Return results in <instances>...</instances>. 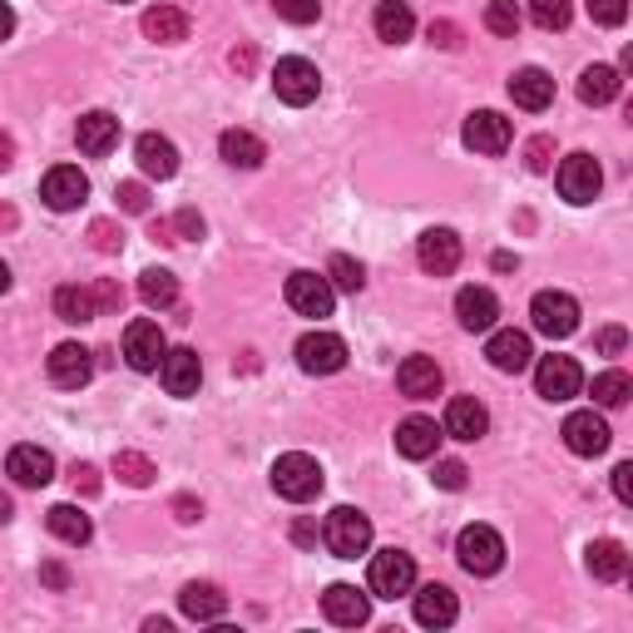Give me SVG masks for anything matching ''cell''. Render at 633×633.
Segmentation results:
<instances>
[{
    "mask_svg": "<svg viewBox=\"0 0 633 633\" xmlns=\"http://www.w3.org/2000/svg\"><path fill=\"white\" fill-rule=\"evenodd\" d=\"M273 490L282 495V500H292V504L316 500V495H322V465H316L312 455H302V451L277 455L273 460Z\"/></svg>",
    "mask_w": 633,
    "mask_h": 633,
    "instance_id": "cell-1",
    "label": "cell"
},
{
    "mask_svg": "<svg viewBox=\"0 0 633 633\" xmlns=\"http://www.w3.org/2000/svg\"><path fill=\"white\" fill-rule=\"evenodd\" d=\"M322 540L336 559H356V554L371 549V520L362 510H352V504H336L322 524Z\"/></svg>",
    "mask_w": 633,
    "mask_h": 633,
    "instance_id": "cell-2",
    "label": "cell"
},
{
    "mask_svg": "<svg viewBox=\"0 0 633 633\" xmlns=\"http://www.w3.org/2000/svg\"><path fill=\"white\" fill-rule=\"evenodd\" d=\"M455 554H460V569L465 574H500L504 564V540L490 530V524H465L460 540H455Z\"/></svg>",
    "mask_w": 633,
    "mask_h": 633,
    "instance_id": "cell-3",
    "label": "cell"
},
{
    "mask_svg": "<svg viewBox=\"0 0 633 633\" xmlns=\"http://www.w3.org/2000/svg\"><path fill=\"white\" fill-rule=\"evenodd\" d=\"M366 584H371L376 599H401V593L415 589V559H411L406 549H381V554H371Z\"/></svg>",
    "mask_w": 633,
    "mask_h": 633,
    "instance_id": "cell-4",
    "label": "cell"
},
{
    "mask_svg": "<svg viewBox=\"0 0 633 633\" xmlns=\"http://www.w3.org/2000/svg\"><path fill=\"white\" fill-rule=\"evenodd\" d=\"M273 89H277L282 104L302 109V104H312V99L322 95V75H316L312 59L287 55V59H277V69H273Z\"/></svg>",
    "mask_w": 633,
    "mask_h": 633,
    "instance_id": "cell-5",
    "label": "cell"
},
{
    "mask_svg": "<svg viewBox=\"0 0 633 633\" xmlns=\"http://www.w3.org/2000/svg\"><path fill=\"white\" fill-rule=\"evenodd\" d=\"M530 322H534V332H544V336H569L574 326H579V302H574L569 292H534V302H530Z\"/></svg>",
    "mask_w": 633,
    "mask_h": 633,
    "instance_id": "cell-6",
    "label": "cell"
},
{
    "mask_svg": "<svg viewBox=\"0 0 633 633\" xmlns=\"http://www.w3.org/2000/svg\"><path fill=\"white\" fill-rule=\"evenodd\" d=\"M336 287L326 282V273H292L287 277V307L297 316H332Z\"/></svg>",
    "mask_w": 633,
    "mask_h": 633,
    "instance_id": "cell-7",
    "label": "cell"
},
{
    "mask_svg": "<svg viewBox=\"0 0 633 633\" xmlns=\"http://www.w3.org/2000/svg\"><path fill=\"white\" fill-rule=\"evenodd\" d=\"M164 352H168V342H164V326L158 322L138 316V322L124 326V362L134 366V371H158Z\"/></svg>",
    "mask_w": 633,
    "mask_h": 633,
    "instance_id": "cell-8",
    "label": "cell"
},
{
    "mask_svg": "<svg viewBox=\"0 0 633 633\" xmlns=\"http://www.w3.org/2000/svg\"><path fill=\"white\" fill-rule=\"evenodd\" d=\"M297 366H302L307 376H332L346 366V342L336 332H307L302 342H297Z\"/></svg>",
    "mask_w": 633,
    "mask_h": 633,
    "instance_id": "cell-9",
    "label": "cell"
},
{
    "mask_svg": "<svg viewBox=\"0 0 633 633\" xmlns=\"http://www.w3.org/2000/svg\"><path fill=\"white\" fill-rule=\"evenodd\" d=\"M534 386H540L544 401H569V396L584 391V371L574 356H540L534 366Z\"/></svg>",
    "mask_w": 633,
    "mask_h": 633,
    "instance_id": "cell-10",
    "label": "cell"
},
{
    "mask_svg": "<svg viewBox=\"0 0 633 633\" xmlns=\"http://www.w3.org/2000/svg\"><path fill=\"white\" fill-rule=\"evenodd\" d=\"M603 188V168L593 154H569L559 164V193L569 198V203H593Z\"/></svg>",
    "mask_w": 633,
    "mask_h": 633,
    "instance_id": "cell-11",
    "label": "cell"
},
{
    "mask_svg": "<svg viewBox=\"0 0 633 633\" xmlns=\"http://www.w3.org/2000/svg\"><path fill=\"white\" fill-rule=\"evenodd\" d=\"M49 381L55 386H65V391H79V386L95 376V352L89 346H79V342H59L55 352H49Z\"/></svg>",
    "mask_w": 633,
    "mask_h": 633,
    "instance_id": "cell-12",
    "label": "cell"
},
{
    "mask_svg": "<svg viewBox=\"0 0 633 633\" xmlns=\"http://www.w3.org/2000/svg\"><path fill=\"white\" fill-rule=\"evenodd\" d=\"M609 421H603L599 411H569L564 415V445H569L574 455H603L609 451Z\"/></svg>",
    "mask_w": 633,
    "mask_h": 633,
    "instance_id": "cell-13",
    "label": "cell"
},
{
    "mask_svg": "<svg viewBox=\"0 0 633 633\" xmlns=\"http://www.w3.org/2000/svg\"><path fill=\"white\" fill-rule=\"evenodd\" d=\"M415 263H421L431 277H451L455 267H460V237H455L451 227H431V233H421V243H415Z\"/></svg>",
    "mask_w": 633,
    "mask_h": 633,
    "instance_id": "cell-14",
    "label": "cell"
},
{
    "mask_svg": "<svg viewBox=\"0 0 633 633\" xmlns=\"http://www.w3.org/2000/svg\"><path fill=\"white\" fill-rule=\"evenodd\" d=\"M40 198H45L55 213H69V208H79L89 198V178L79 174L75 164H59L45 174V184H40Z\"/></svg>",
    "mask_w": 633,
    "mask_h": 633,
    "instance_id": "cell-15",
    "label": "cell"
},
{
    "mask_svg": "<svg viewBox=\"0 0 633 633\" xmlns=\"http://www.w3.org/2000/svg\"><path fill=\"white\" fill-rule=\"evenodd\" d=\"M514 138L510 119L495 114V109H475L470 119H465V144L475 148V154H504Z\"/></svg>",
    "mask_w": 633,
    "mask_h": 633,
    "instance_id": "cell-16",
    "label": "cell"
},
{
    "mask_svg": "<svg viewBox=\"0 0 633 633\" xmlns=\"http://www.w3.org/2000/svg\"><path fill=\"white\" fill-rule=\"evenodd\" d=\"M5 475L15 485H25V490H40V485L55 480V455L40 451V445H15L5 455Z\"/></svg>",
    "mask_w": 633,
    "mask_h": 633,
    "instance_id": "cell-17",
    "label": "cell"
},
{
    "mask_svg": "<svg viewBox=\"0 0 633 633\" xmlns=\"http://www.w3.org/2000/svg\"><path fill=\"white\" fill-rule=\"evenodd\" d=\"M158 376H164L168 396H193L198 381H203V362H198L193 346H174V352H164V362H158Z\"/></svg>",
    "mask_w": 633,
    "mask_h": 633,
    "instance_id": "cell-18",
    "label": "cell"
},
{
    "mask_svg": "<svg viewBox=\"0 0 633 633\" xmlns=\"http://www.w3.org/2000/svg\"><path fill=\"white\" fill-rule=\"evenodd\" d=\"M441 366H435V356H406L401 366H396V386H401V396H411V401H431V396H441Z\"/></svg>",
    "mask_w": 633,
    "mask_h": 633,
    "instance_id": "cell-19",
    "label": "cell"
},
{
    "mask_svg": "<svg viewBox=\"0 0 633 633\" xmlns=\"http://www.w3.org/2000/svg\"><path fill=\"white\" fill-rule=\"evenodd\" d=\"M485 431H490V411H485L475 396H455V401L445 406L441 435H451V441H480Z\"/></svg>",
    "mask_w": 633,
    "mask_h": 633,
    "instance_id": "cell-20",
    "label": "cell"
},
{
    "mask_svg": "<svg viewBox=\"0 0 633 633\" xmlns=\"http://www.w3.org/2000/svg\"><path fill=\"white\" fill-rule=\"evenodd\" d=\"M322 613L332 623H342V629H356V623L371 619V599H366L356 584H332V589L322 593Z\"/></svg>",
    "mask_w": 633,
    "mask_h": 633,
    "instance_id": "cell-21",
    "label": "cell"
},
{
    "mask_svg": "<svg viewBox=\"0 0 633 633\" xmlns=\"http://www.w3.org/2000/svg\"><path fill=\"white\" fill-rule=\"evenodd\" d=\"M455 316H460L465 332H490L495 316H500V297L490 287H460L455 292Z\"/></svg>",
    "mask_w": 633,
    "mask_h": 633,
    "instance_id": "cell-22",
    "label": "cell"
},
{
    "mask_svg": "<svg viewBox=\"0 0 633 633\" xmlns=\"http://www.w3.org/2000/svg\"><path fill=\"white\" fill-rule=\"evenodd\" d=\"M485 356H490L495 371H524V366L534 362V346L524 332H514V326H504V332H490V342H485Z\"/></svg>",
    "mask_w": 633,
    "mask_h": 633,
    "instance_id": "cell-23",
    "label": "cell"
},
{
    "mask_svg": "<svg viewBox=\"0 0 633 633\" xmlns=\"http://www.w3.org/2000/svg\"><path fill=\"white\" fill-rule=\"evenodd\" d=\"M435 445H441V425H435L431 415H406V421L396 425V451H401L406 460H431Z\"/></svg>",
    "mask_w": 633,
    "mask_h": 633,
    "instance_id": "cell-24",
    "label": "cell"
},
{
    "mask_svg": "<svg viewBox=\"0 0 633 633\" xmlns=\"http://www.w3.org/2000/svg\"><path fill=\"white\" fill-rule=\"evenodd\" d=\"M178 609H184V619H193V623H213L227 613V593L208 579H193V584H184V593H178Z\"/></svg>",
    "mask_w": 633,
    "mask_h": 633,
    "instance_id": "cell-25",
    "label": "cell"
},
{
    "mask_svg": "<svg viewBox=\"0 0 633 633\" xmlns=\"http://www.w3.org/2000/svg\"><path fill=\"white\" fill-rule=\"evenodd\" d=\"M510 99H514L520 109H530V114H540V109L554 104V79L544 75L540 65L514 69V75H510Z\"/></svg>",
    "mask_w": 633,
    "mask_h": 633,
    "instance_id": "cell-26",
    "label": "cell"
},
{
    "mask_svg": "<svg viewBox=\"0 0 633 633\" xmlns=\"http://www.w3.org/2000/svg\"><path fill=\"white\" fill-rule=\"evenodd\" d=\"M134 158H138V168H144L148 178H174L178 174V148H174V138H164V134H138Z\"/></svg>",
    "mask_w": 633,
    "mask_h": 633,
    "instance_id": "cell-27",
    "label": "cell"
},
{
    "mask_svg": "<svg viewBox=\"0 0 633 633\" xmlns=\"http://www.w3.org/2000/svg\"><path fill=\"white\" fill-rule=\"evenodd\" d=\"M455 613H460V603H455V593L445 584H421L415 589V623L445 629V623H455Z\"/></svg>",
    "mask_w": 633,
    "mask_h": 633,
    "instance_id": "cell-28",
    "label": "cell"
},
{
    "mask_svg": "<svg viewBox=\"0 0 633 633\" xmlns=\"http://www.w3.org/2000/svg\"><path fill=\"white\" fill-rule=\"evenodd\" d=\"M75 138H79V148L85 154H109V148L119 144V119L109 114V109H89L85 119H79V129H75Z\"/></svg>",
    "mask_w": 633,
    "mask_h": 633,
    "instance_id": "cell-29",
    "label": "cell"
},
{
    "mask_svg": "<svg viewBox=\"0 0 633 633\" xmlns=\"http://www.w3.org/2000/svg\"><path fill=\"white\" fill-rule=\"evenodd\" d=\"M584 564H589L593 579L603 584H619L623 574H629V549H623L619 540H593L589 549H584Z\"/></svg>",
    "mask_w": 633,
    "mask_h": 633,
    "instance_id": "cell-30",
    "label": "cell"
},
{
    "mask_svg": "<svg viewBox=\"0 0 633 633\" xmlns=\"http://www.w3.org/2000/svg\"><path fill=\"white\" fill-rule=\"evenodd\" d=\"M371 25H376V35H381L386 45H406V40H411V30H415V15H411V5H406V0H381V5H376V15H371Z\"/></svg>",
    "mask_w": 633,
    "mask_h": 633,
    "instance_id": "cell-31",
    "label": "cell"
},
{
    "mask_svg": "<svg viewBox=\"0 0 633 633\" xmlns=\"http://www.w3.org/2000/svg\"><path fill=\"white\" fill-rule=\"evenodd\" d=\"M144 35L154 40V45H178V40H188V15L178 5L144 10Z\"/></svg>",
    "mask_w": 633,
    "mask_h": 633,
    "instance_id": "cell-32",
    "label": "cell"
},
{
    "mask_svg": "<svg viewBox=\"0 0 633 633\" xmlns=\"http://www.w3.org/2000/svg\"><path fill=\"white\" fill-rule=\"evenodd\" d=\"M45 524H49V534L65 544H89V534H95V524H89V514L79 510V504H49Z\"/></svg>",
    "mask_w": 633,
    "mask_h": 633,
    "instance_id": "cell-33",
    "label": "cell"
},
{
    "mask_svg": "<svg viewBox=\"0 0 633 633\" xmlns=\"http://www.w3.org/2000/svg\"><path fill=\"white\" fill-rule=\"evenodd\" d=\"M218 154H223L233 168H257L267 158V144L257 134H247V129H227V134L218 138Z\"/></svg>",
    "mask_w": 633,
    "mask_h": 633,
    "instance_id": "cell-34",
    "label": "cell"
},
{
    "mask_svg": "<svg viewBox=\"0 0 633 633\" xmlns=\"http://www.w3.org/2000/svg\"><path fill=\"white\" fill-rule=\"evenodd\" d=\"M138 297H144V307L164 312V307L178 302V277L168 273V267H144V273H138Z\"/></svg>",
    "mask_w": 633,
    "mask_h": 633,
    "instance_id": "cell-35",
    "label": "cell"
},
{
    "mask_svg": "<svg viewBox=\"0 0 633 633\" xmlns=\"http://www.w3.org/2000/svg\"><path fill=\"white\" fill-rule=\"evenodd\" d=\"M619 69H609V65H589L579 75V99L584 104H613L619 99Z\"/></svg>",
    "mask_w": 633,
    "mask_h": 633,
    "instance_id": "cell-36",
    "label": "cell"
},
{
    "mask_svg": "<svg viewBox=\"0 0 633 633\" xmlns=\"http://www.w3.org/2000/svg\"><path fill=\"white\" fill-rule=\"evenodd\" d=\"M55 316L59 322H69V326H85V322H95V292H89V287H59L55 292Z\"/></svg>",
    "mask_w": 633,
    "mask_h": 633,
    "instance_id": "cell-37",
    "label": "cell"
},
{
    "mask_svg": "<svg viewBox=\"0 0 633 633\" xmlns=\"http://www.w3.org/2000/svg\"><path fill=\"white\" fill-rule=\"evenodd\" d=\"M114 475L124 485H134V490H144V485H154V460L148 455H138V451H114Z\"/></svg>",
    "mask_w": 633,
    "mask_h": 633,
    "instance_id": "cell-38",
    "label": "cell"
},
{
    "mask_svg": "<svg viewBox=\"0 0 633 633\" xmlns=\"http://www.w3.org/2000/svg\"><path fill=\"white\" fill-rule=\"evenodd\" d=\"M629 396H633L629 371H599V376H593V401H599V406H609V411H613V406H623Z\"/></svg>",
    "mask_w": 633,
    "mask_h": 633,
    "instance_id": "cell-39",
    "label": "cell"
},
{
    "mask_svg": "<svg viewBox=\"0 0 633 633\" xmlns=\"http://www.w3.org/2000/svg\"><path fill=\"white\" fill-rule=\"evenodd\" d=\"M326 282H332L336 292H362V287H366V273H362V263H356V257L336 253L332 263H326Z\"/></svg>",
    "mask_w": 633,
    "mask_h": 633,
    "instance_id": "cell-40",
    "label": "cell"
},
{
    "mask_svg": "<svg viewBox=\"0 0 633 633\" xmlns=\"http://www.w3.org/2000/svg\"><path fill=\"white\" fill-rule=\"evenodd\" d=\"M569 15H574L569 0H530V20L540 30H564V25H569Z\"/></svg>",
    "mask_w": 633,
    "mask_h": 633,
    "instance_id": "cell-41",
    "label": "cell"
},
{
    "mask_svg": "<svg viewBox=\"0 0 633 633\" xmlns=\"http://www.w3.org/2000/svg\"><path fill=\"white\" fill-rule=\"evenodd\" d=\"M485 30H490V35H514V30H520L514 0H490V5H485Z\"/></svg>",
    "mask_w": 633,
    "mask_h": 633,
    "instance_id": "cell-42",
    "label": "cell"
},
{
    "mask_svg": "<svg viewBox=\"0 0 633 633\" xmlns=\"http://www.w3.org/2000/svg\"><path fill=\"white\" fill-rule=\"evenodd\" d=\"M589 20L593 25H623L629 20V0H589Z\"/></svg>",
    "mask_w": 633,
    "mask_h": 633,
    "instance_id": "cell-43",
    "label": "cell"
},
{
    "mask_svg": "<svg viewBox=\"0 0 633 633\" xmlns=\"http://www.w3.org/2000/svg\"><path fill=\"white\" fill-rule=\"evenodd\" d=\"M277 15L292 20V25H312L322 15V0H277Z\"/></svg>",
    "mask_w": 633,
    "mask_h": 633,
    "instance_id": "cell-44",
    "label": "cell"
},
{
    "mask_svg": "<svg viewBox=\"0 0 633 633\" xmlns=\"http://www.w3.org/2000/svg\"><path fill=\"white\" fill-rule=\"evenodd\" d=\"M465 475H470V470H465L460 460H435V475H431V480L441 485V490H465Z\"/></svg>",
    "mask_w": 633,
    "mask_h": 633,
    "instance_id": "cell-45",
    "label": "cell"
},
{
    "mask_svg": "<svg viewBox=\"0 0 633 633\" xmlns=\"http://www.w3.org/2000/svg\"><path fill=\"white\" fill-rule=\"evenodd\" d=\"M549 154H554V138H530V148H524V164L534 168V174H544V168H549Z\"/></svg>",
    "mask_w": 633,
    "mask_h": 633,
    "instance_id": "cell-46",
    "label": "cell"
},
{
    "mask_svg": "<svg viewBox=\"0 0 633 633\" xmlns=\"http://www.w3.org/2000/svg\"><path fill=\"white\" fill-rule=\"evenodd\" d=\"M119 208H124V213H144L148 208L144 184H119Z\"/></svg>",
    "mask_w": 633,
    "mask_h": 633,
    "instance_id": "cell-47",
    "label": "cell"
},
{
    "mask_svg": "<svg viewBox=\"0 0 633 633\" xmlns=\"http://www.w3.org/2000/svg\"><path fill=\"white\" fill-rule=\"evenodd\" d=\"M124 307V292H119V282H99L95 287V312H119Z\"/></svg>",
    "mask_w": 633,
    "mask_h": 633,
    "instance_id": "cell-48",
    "label": "cell"
},
{
    "mask_svg": "<svg viewBox=\"0 0 633 633\" xmlns=\"http://www.w3.org/2000/svg\"><path fill=\"white\" fill-rule=\"evenodd\" d=\"M431 45H441V49H455V45H460V30H455L451 20H431Z\"/></svg>",
    "mask_w": 633,
    "mask_h": 633,
    "instance_id": "cell-49",
    "label": "cell"
},
{
    "mask_svg": "<svg viewBox=\"0 0 633 633\" xmlns=\"http://www.w3.org/2000/svg\"><path fill=\"white\" fill-rule=\"evenodd\" d=\"M613 495H619L623 504H633V465H613Z\"/></svg>",
    "mask_w": 633,
    "mask_h": 633,
    "instance_id": "cell-50",
    "label": "cell"
},
{
    "mask_svg": "<svg viewBox=\"0 0 633 633\" xmlns=\"http://www.w3.org/2000/svg\"><path fill=\"white\" fill-rule=\"evenodd\" d=\"M623 346H629V332H623V326H603V332H599V352L619 356Z\"/></svg>",
    "mask_w": 633,
    "mask_h": 633,
    "instance_id": "cell-51",
    "label": "cell"
},
{
    "mask_svg": "<svg viewBox=\"0 0 633 633\" xmlns=\"http://www.w3.org/2000/svg\"><path fill=\"white\" fill-rule=\"evenodd\" d=\"M174 227H178V237H203V218H198L193 208H184V213L174 218Z\"/></svg>",
    "mask_w": 633,
    "mask_h": 633,
    "instance_id": "cell-52",
    "label": "cell"
},
{
    "mask_svg": "<svg viewBox=\"0 0 633 633\" xmlns=\"http://www.w3.org/2000/svg\"><path fill=\"white\" fill-rule=\"evenodd\" d=\"M89 237H95L99 253H119V233L109 223H95V227H89Z\"/></svg>",
    "mask_w": 633,
    "mask_h": 633,
    "instance_id": "cell-53",
    "label": "cell"
},
{
    "mask_svg": "<svg viewBox=\"0 0 633 633\" xmlns=\"http://www.w3.org/2000/svg\"><path fill=\"white\" fill-rule=\"evenodd\" d=\"M40 579H45L49 589H65L69 574H65V564H40Z\"/></svg>",
    "mask_w": 633,
    "mask_h": 633,
    "instance_id": "cell-54",
    "label": "cell"
},
{
    "mask_svg": "<svg viewBox=\"0 0 633 633\" xmlns=\"http://www.w3.org/2000/svg\"><path fill=\"white\" fill-rule=\"evenodd\" d=\"M174 510H178V520H184V524H193L198 514H203V504H193V500H188V495H178V500H174Z\"/></svg>",
    "mask_w": 633,
    "mask_h": 633,
    "instance_id": "cell-55",
    "label": "cell"
},
{
    "mask_svg": "<svg viewBox=\"0 0 633 633\" xmlns=\"http://www.w3.org/2000/svg\"><path fill=\"white\" fill-rule=\"evenodd\" d=\"M292 540H297V544H316V524H312V520H297V524H292Z\"/></svg>",
    "mask_w": 633,
    "mask_h": 633,
    "instance_id": "cell-56",
    "label": "cell"
},
{
    "mask_svg": "<svg viewBox=\"0 0 633 633\" xmlns=\"http://www.w3.org/2000/svg\"><path fill=\"white\" fill-rule=\"evenodd\" d=\"M75 485H79V490H99L95 465H75Z\"/></svg>",
    "mask_w": 633,
    "mask_h": 633,
    "instance_id": "cell-57",
    "label": "cell"
},
{
    "mask_svg": "<svg viewBox=\"0 0 633 633\" xmlns=\"http://www.w3.org/2000/svg\"><path fill=\"white\" fill-rule=\"evenodd\" d=\"M15 164V144H10V134H0V174Z\"/></svg>",
    "mask_w": 633,
    "mask_h": 633,
    "instance_id": "cell-58",
    "label": "cell"
},
{
    "mask_svg": "<svg viewBox=\"0 0 633 633\" xmlns=\"http://www.w3.org/2000/svg\"><path fill=\"white\" fill-rule=\"evenodd\" d=\"M10 30H15V10H10V5H5V0H0V40H5V35H10Z\"/></svg>",
    "mask_w": 633,
    "mask_h": 633,
    "instance_id": "cell-59",
    "label": "cell"
},
{
    "mask_svg": "<svg viewBox=\"0 0 633 633\" xmlns=\"http://www.w3.org/2000/svg\"><path fill=\"white\" fill-rule=\"evenodd\" d=\"M233 65L237 69H253V49H233Z\"/></svg>",
    "mask_w": 633,
    "mask_h": 633,
    "instance_id": "cell-60",
    "label": "cell"
},
{
    "mask_svg": "<svg viewBox=\"0 0 633 633\" xmlns=\"http://www.w3.org/2000/svg\"><path fill=\"white\" fill-rule=\"evenodd\" d=\"M10 514H15V504H10V500H5V495H0V524H5V520H10Z\"/></svg>",
    "mask_w": 633,
    "mask_h": 633,
    "instance_id": "cell-61",
    "label": "cell"
},
{
    "mask_svg": "<svg viewBox=\"0 0 633 633\" xmlns=\"http://www.w3.org/2000/svg\"><path fill=\"white\" fill-rule=\"evenodd\" d=\"M5 287H10V267L0 263V292H5Z\"/></svg>",
    "mask_w": 633,
    "mask_h": 633,
    "instance_id": "cell-62",
    "label": "cell"
},
{
    "mask_svg": "<svg viewBox=\"0 0 633 633\" xmlns=\"http://www.w3.org/2000/svg\"><path fill=\"white\" fill-rule=\"evenodd\" d=\"M119 5H124V0H119Z\"/></svg>",
    "mask_w": 633,
    "mask_h": 633,
    "instance_id": "cell-63",
    "label": "cell"
}]
</instances>
